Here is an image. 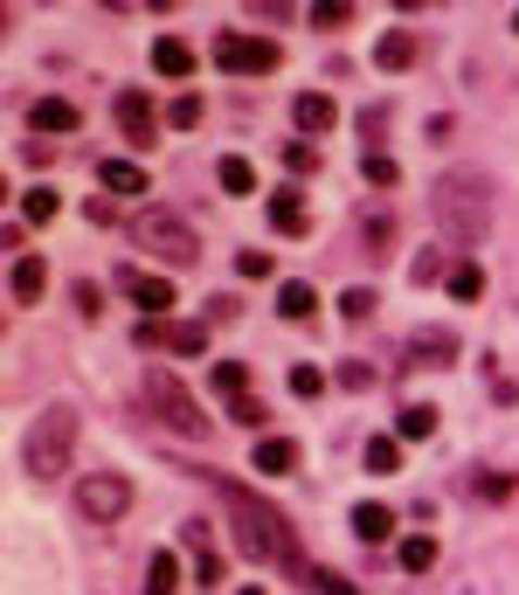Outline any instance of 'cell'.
I'll return each mask as SVG.
<instances>
[{
    "instance_id": "obj_1",
    "label": "cell",
    "mask_w": 519,
    "mask_h": 595,
    "mask_svg": "<svg viewBox=\"0 0 519 595\" xmlns=\"http://www.w3.org/2000/svg\"><path fill=\"white\" fill-rule=\"evenodd\" d=\"M208 485H215L221 498H229V519H236V547H243L250 561H284L291 574H305V582L319 574V568L305 561V547H299V533H291V519H284V512H270V506H264V498H256L250 485H229L221 471H208Z\"/></svg>"
},
{
    "instance_id": "obj_2",
    "label": "cell",
    "mask_w": 519,
    "mask_h": 595,
    "mask_svg": "<svg viewBox=\"0 0 519 595\" xmlns=\"http://www.w3.org/2000/svg\"><path fill=\"white\" fill-rule=\"evenodd\" d=\"M430 208H436V229L451 236L457 250H478V243L492 236V215H498V201H492V180L465 166V174H443V180H436Z\"/></svg>"
},
{
    "instance_id": "obj_3",
    "label": "cell",
    "mask_w": 519,
    "mask_h": 595,
    "mask_svg": "<svg viewBox=\"0 0 519 595\" xmlns=\"http://www.w3.org/2000/svg\"><path fill=\"white\" fill-rule=\"evenodd\" d=\"M69 451H77V408H69V402H49L42 416L28 422V436H22V471L49 485V478H63Z\"/></svg>"
},
{
    "instance_id": "obj_4",
    "label": "cell",
    "mask_w": 519,
    "mask_h": 595,
    "mask_svg": "<svg viewBox=\"0 0 519 595\" xmlns=\"http://www.w3.org/2000/svg\"><path fill=\"white\" fill-rule=\"evenodd\" d=\"M132 243H139L145 256H160L166 270L201 264V236H194V221H180L174 208H139V215H132Z\"/></svg>"
},
{
    "instance_id": "obj_5",
    "label": "cell",
    "mask_w": 519,
    "mask_h": 595,
    "mask_svg": "<svg viewBox=\"0 0 519 595\" xmlns=\"http://www.w3.org/2000/svg\"><path fill=\"white\" fill-rule=\"evenodd\" d=\"M77 512L90 519V527H118V519L132 512V478H118V471H84V478H77Z\"/></svg>"
},
{
    "instance_id": "obj_6",
    "label": "cell",
    "mask_w": 519,
    "mask_h": 595,
    "mask_svg": "<svg viewBox=\"0 0 519 595\" xmlns=\"http://www.w3.org/2000/svg\"><path fill=\"white\" fill-rule=\"evenodd\" d=\"M145 395H153V408H160V422H174L180 436H208V416H201V402L188 395V381L180 375H166V367H153V375H145Z\"/></svg>"
},
{
    "instance_id": "obj_7",
    "label": "cell",
    "mask_w": 519,
    "mask_h": 595,
    "mask_svg": "<svg viewBox=\"0 0 519 595\" xmlns=\"http://www.w3.org/2000/svg\"><path fill=\"white\" fill-rule=\"evenodd\" d=\"M215 63H221V69H236V77H270V69L284 63V49H277L270 35L221 28V35H215Z\"/></svg>"
},
{
    "instance_id": "obj_8",
    "label": "cell",
    "mask_w": 519,
    "mask_h": 595,
    "mask_svg": "<svg viewBox=\"0 0 519 595\" xmlns=\"http://www.w3.org/2000/svg\"><path fill=\"white\" fill-rule=\"evenodd\" d=\"M118 291L132 298L139 312H153V319H160V312H174V277H153V270H118Z\"/></svg>"
},
{
    "instance_id": "obj_9",
    "label": "cell",
    "mask_w": 519,
    "mask_h": 595,
    "mask_svg": "<svg viewBox=\"0 0 519 595\" xmlns=\"http://www.w3.org/2000/svg\"><path fill=\"white\" fill-rule=\"evenodd\" d=\"M118 125H125V139L132 145H160V118H153V98H145V90H118Z\"/></svg>"
},
{
    "instance_id": "obj_10",
    "label": "cell",
    "mask_w": 519,
    "mask_h": 595,
    "mask_svg": "<svg viewBox=\"0 0 519 595\" xmlns=\"http://www.w3.org/2000/svg\"><path fill=\"white\" fill-rule=\"evenodd\" d=\"M28 125H35L42 139H69V132L84 125V111L69 104V98H35V104H28Z\"/></svg>"
},
{
    "instance_id": "obj_11",
    "label": "cell",
    "mask_w": 519,
    "mask_h": 595,
    "mask_svg": "<svg viewBox=\"0 0 519 595\" xmlns=\"http://www.w3.org/2000/svg\"><path fill=\"white\" fill-rule=\"evenodd\" d=\"M402 360H409V367H451V360H457V332H451V326H422Z\"/></svg>"
},
{
    "instance_id": "obj_12",
    "label": "cell",
    "mask_w": 519,
    "mask_h": 595,
    "mask_svg": "<svg viewBox=\"0 0 519 595\" xmlns=\"http://www.w3.org/2000/svg\"><path fill=\"white\" fill-rule=\"evenodd\" d=\"M291 118H299V132H305V139H319V132H332V125H340V104H332L326 90H299Z\"/></svg>"
},
{
    "instance_id": "obj_13",
    "label": "cell",
    "mask_w": 519,
    "mask_h": 595,
    "mask_svg": "<svg viewBox=\"0 0 519 595\" xmlns=\"http://www.w3.org/2000/svg\"><path fill=\"white\" fill-rule=\"evenodd\" d=\"M153 69L166 84H188L194 77V49L180 42V35H153Z\"/></svg>"
},
{
    "instance_id": "obj_14",
    "label": "cell",
    "mask_w": 519,
    "mask_h": 595,
    "mask_svg": "<svg viewBox=\"0 0 519 595\" xmlns=\"http://www.w3.org/2000/svg\"><path fill=\"white\" fill-rule=\"evenodd\" d=\"M42 291H49V264L42 256H14V305H42Z\"/></svg>"
},
{
    "instance_id": "obj_15",
    "label": "cell",
    "mask_w": 519,
    "mask_h": 595,
    "mask_svg": "<svg viewBox=\"0 0 519 595\" xmlns=\"http://www.w3.org/2000/svg\"><path fill=\"white\" fill-rule=\"evenodd\" d=\"M354 533L367 547H388V541H395V512L375 506V498H360V506H354Z\"/></svg>"
},
{
    "instance_id": "obj_16",
    "label": "cell",
    "mask_w": 519,
    "mask_h": 595,
    "mask_svg": "<svg viewBox=\"0 0 519 595\" xmlns=\"http://www.w3.org/2000/svg\"><path fill=\"white\" fill-rule=\"evenodd\" d=\"M98 180H104V194H145V166L139 160H98Z\"/></svg>"
},
{
    "instance_id": "obj_17",
    "label": "cell",
    "mask_w": 519,
    "mask_h": 595,
    "mask_svg": "<svg viewBox=\"0 0 519 595\" xmlns=\"http://www.w3.org/2000/svg\"><path fill=\"white\" fill-rule=\"evenodd\" d=\"M360 236H367V256H375V264L395 256V215H388V208H367L360 215Z\"/></svg>"
},
{
    "instance_id": "obj_18",
    "label": "cell",
    "mask_w": 519,
    "mask_h": 595,
    "mask_svg": "<svg viewBox=\"0 0 519 595\" xmlns=\"http://www.w3.org/2000/svg\"><path fill=\"white\" fill-rule=\"evenodd\" d=\"M375 63L388 69V77H395V69H409V63H416V35H409V28H388L381 42H375Z\"/></svg>"
},
{
    "instance_id": "obj_19",
    "label": "cell",
    "mask_w": 519,
    "mask_h": 595,
    "mask_svg": "<svg viewBox=\"0 0 519 595\" xmlns=\"http://www.w3.org/2000/svg\"><path fill=\"white\" fill-rule=\"evenodd\" d=\"M360 464H367V478H395L402 471V436H367Z\"/></svg>"
},
{
    "instance_id": "obj_20",
    "label": "cell",
    "mask_w": 519,
    "mask_h": 595,
    "mask_svg": "<svg viewBox=\"0 0 519 595\" xmlns=\"http://www.w3.org/2000/svg\"><path fill=\"white\" fill-rule=\"evenodd\" d=\"M256 471H270V478L299 471V443H291V436H264V443H256Z\"/></svg>"
},
{
    "instance_id": "obj_21",
    "label": "cell",
    "mask_w": 519,
    "mask_h": 595,
    "mask_svg": "<svg viewBox=\"0 0 519 595\" xmlns=\"http://www.w3.org/2000/svg\"><path fill=\"white\" fill-rule=\"evenodd\" d=\"M443 284H451V298H457V305H478V298H485V270H478L471 256H457V264H451V277H443Z\"/></svg>"
},
{
    "instance_id": "obj_22",
    "label": "cell",
    "mask_w": 519,
    "mask_h": 595,
    "mask_svg": "<svg viewBox=\"0 0 519 595\" xmlns=\"http://www.w3.org/2000/svg\"><path fill=\"white\" fill-rule=\"evenodd\" d=\"M166 353H188V360L208 353V319H174L166 326Z\"/></svg>"
},
{
    "instance_id": "obj_23",
    "label": "cell",
    "mask_w": 519,
    "mask_h": 595,
    "mask_svg": "<svg viewBox=\"0 0 519 595\" xmlns=\"http://www.w3.org/2000/svg\"><path fill=\"white\" fill-rule=\"evenodd\" d=\"M395 436H402V443H422V436H436V408H430V402H409V408L395 416Z\"/></svg>"
},
{
    "instance_id": "obj_24",
    "label": "cell",
    "mask_w": 519,
    "mask_h": 595,
    "mask_svg": "<svg viewBox=\"0 0 519 595\" xmlns=\"http://www.w3.org/2000/svg\"><path fill=\"white\" fill-rule=\"evenodd\" d=\"M180 582H188V574H180V561H174V554H153V561H145V595H174Z\"/></svg>"
},
{
    "instance_id": "obj_25",
    "label": "cell",
    "mask_w": 519,
    "mask_h": 595,
    "mask_svg": "<svg viewBox=\"0 0 519 595\" xmlns=\"http://www.w3.org/2000/svg\"><path fill=\"white\" fill-rule=\"evenodd\" d=\"M277 312H284V319H312V312H319V291H312L305 277H291V284L277 291Z\"/></svg>"
},
{
    "instance_id": "obj_26",
    "label": "cell",
    "mask_w": 519,
    "mask_h": 595,
    "mask_svg": "<svg viewBox=\"0 0 519 595\" xmlns=\"http://www.w3.org/2000/svg\"><path fill=\"white\" fill-rule=\"evenodd\" d=\"M208 381H215V395H221V402L250 395V367H243V360H215V367H208Z\"/></svg>"
},
{
    "instance_id": "obj_27",
    "label": "cell",
    "mask_w": 519,
    "mask_h": 595,
    "mask_svg": "<svg viewBox=\"0 0 519 595\" xmlns=\"http://www.w3.org/2000/svg\"><path fill=\"white\" fill-rule=\"evenodd\" d=\"M270 229H284V236H305V201L299 194H270Z\"/></svg>"
},
{
    "instance_id": "obj_28",
    "label": "cell",
    "mask_w": 519,
    "mask_h": 595,
    "mask_svg": "<svg viewBox=\"0 0 519 595\" xmlns=\"http://www.w3.org/2000/svg\"><path fill=\"white\" fill-rule=\"evenodd\" d=\"M215 180H221V194H250V188H256V166H250L243 153H229V160L215 166Z\"/></svg>"
},
{
    "instance_id": "obj_29",
    "label": "cell",
    "mask_w": 519,
    "mask_h": 595,
    "mask_svg": "<svg viewBox=\"0 0 519 595\" xmlns=\"http://www.w3.org/2000/svg\"><path fill=\"white\" fill-rule=\"evenodd\" d=\"M402 568H409V574L436 568V541H430V533H409V541H402Z\"/></svg>"
},
{
    "instance_id": "obj_30",
    "label": "cell",
    "mask_w": 519,
    "mask_h": 595,
    "mask_svg": "<svg viewBox=\"0 0 519 595\" xmlns=\"http://www.w3.org/2000/svg\"><path fill=\"white\" fill-rule=\"evenodd\" d=\"M55 208H63V201H55V188H28L22 221H28V229H42V221H55Z\"/></svg>"
},
{
    "instance_id": "obj_31",
    "label": "cell",
    "mask_w": 519,
    "mask_h": 595,
    "mask_svg": "<svg viewBox=\"0 0 519 595\" xmlns=\"http://www.w3.org/2000/svg\"><path fill=\"white\" fill-rule=\"evenodd\" d=\"M471 492L498 506V498H512V471H471Z\"/></svg>"
},
{
    "instance_id": "obj_32",
    "label": "cell",
    "mask_w": 519,
    "mask_h": 595,
    "mask_svg": "<svg viewBox=\"0 0 519 595\" xmlns=\"http://www.w3.org/2000/svg\"><path fill=\"white\" fill-rule=\"evenodd\" d=\"M360 174H367V188H395V180H402V166H395V160H388L381 145H375V153H367V166H360Z\"/></svg>"
},
{
    "instance_id": "obj_33",
    "label": "cell",
    "mask_w": 519,
    "mask_h": 595,
    "mask_svg": "<svg viewBox=\"0 0 519 595\" xmlns=\"http://www.w3.org/2000/svg\"><path fill=\"white\" fill-rule=\"evenodd\" d=\"M166 125H174V132H188V125H201V98H194V90H180V98L166 104Z\"/></svg>"
},
{
    "instance_id": "obj_34",
    "label": "cell",
    "mask_w": 519,
    "mask_h": 595,
    "mask_svg": "<svg viewBox=\"0 0 519 595\" xmlns=\"http://www.w3.org/2000/svg\"><path fill=\"white\" fill-rule=\"evenodd\" d=\"M229 422H243V430H264V422H270V408L256 402V395H236V402H229Z\"/></svg>"
},
{
    "instance_id": "obj_35",
    "label": "cell",
    "mask_w": 519,
    "mask_h": 595,
    "mask_svg": "<svg viewBox=\"0 0 519 595\" xmlns=\"http://www.w3.org/2000/svg\"><path fill=\"white\" fill-rule=\"evenodd\" d=\"M194 588H221V554H215V547L194 554Z\"/></svg>"
},
{
    "instance_id": "obj_36",
    "label": "cell",
    "mask_w": 519,
    "mask_h": 595,
    "mask_svg": "<svg viewBox=\"0 0 519 595\" xmlns=\"http://www.w3.org/2000/svg\"><path fill=\"white\" fill-rule=\"evenodd\" d=\"M375 305H381V298L367 291V284H354V291H340V312H346V319H367V312H375Z\"/></svg>"
},
{
    "instance_id": "obj_37",
    "label": "cell",
    "mask_w": 519,
    "mask_h": 595,
    "mask_svg": "<svg viewBox=\"0 0 519 595\" xmlns=\"http://www.w3.org/2000/svg\"><path fill=\"white\" fill-rule=\"evenodd\" d=\"M340 388H354V395H367V388H375V367H367V360H340Z\"/></svg>"
},
{
    "instance_id": "obj_38",
    "label": "cell",
    "mask_w": 519,
    "mask_h": 595,
    "mask_svg": "<svg viewBox=\"0 0 519 595\" xmlns=\"http://www.w3.org/2000/svg\"><path fill=\"white\" fill-rule=\"evenodd\" d=\"M312 22H319V28H346V22H354V8H346V0H319Z\"/></svg>"
},
{
    "instance_id": "obj_39",
    "label": "cell",
    "mask_w": 519,
    "mask_h": 595,
    "mask_svg": "<svg viewBox=\"0 0 519 595\" xmlns=\"http://www.w3.org/2000/svg\"><path fill=\"white\" fill-rule=\"evenodd\" d=\"M319 388H326V375H319V367H291V395H299V402H312Z\"/></svg>"
},
{
    "instance_id": "obj_40",
    "label": "cell",
    "mask_w": 519,
    "mask_h": 595,
    "mask_svg": "<svg viewBox=\"0 0 519 595\" xmlns=\"http://www.w3.org/2000/svg\"><path fill=\"white\" fill-rule=\"evenodd\" d=\"M360 132H367V139L388 132V104H367V111H360Z\"/></svg>"
},
{
    "instance_id": "obj_41",
    "label": "cell",
    "mask_w": 519,
    "mask_h": 595,
    "mask_svg": "<svg viewBox=\"0 0 519 595\" xmlns=\"http://www.w3.org/2000/svg\"><path fill=\"white\" fill-rule=\"evenodd\" d=\"M409 270H416V284H430V277H451V270H443V256H430V250H422Z\"/></svg>"
},
{
    "instance_id": "obj_42",
    "label": "cell",
    "mask_w": 519,
    "mask_h": 595,
    "mask_svg": "<svg viewBox=\"0 0 519 595\" xmlns=\"http://www.w3.org/2000/svg\"><path fill=\"white\" fill-rule=\"evenodd\" d=\"M236 270H243V277H270V256L264 250H243V256H236Z\"/></svg>"
},
{
    "instance_id": "obj_43",
    "label": "cell",
    "mask_w": 519,
    "mask_h": 595,
    "mask_svg": "<svg viewBox=\"0 0 519 595\" xmlns=\"http://www.w3.org/2000/svg\"><path fill=\"white\" fill-rule=\"evenodd\" d=\"M77 312H84V319H98V312H104V291H98V284H77Z\"/></svg>"
},
{
    "instance_id": "obj_44",
    "label": "cell",
    "mask_w": 519,
    "mask_h": 595,
    "mask_svg": "<svg viewBox=\"0 0 519 595\" xmlns=\"http://www.w3.org/2000/svg\"><path fill=\"white\" fill-rule=\"evenodd\" d=\"M284 166H291V174H312V166H319V153H312V145H291Z\"/></svg>"
},
{
    "instance_id": "obj_45",
    "label": "cell",
    "mask_w": 519,
    "mask_h": 595,
    "mask_svg": "<svg viewBox=\"0 0 519 595\" xmlns=\"http://www.w3.org/2000/svg\"><path fill=\"white\" fill-rule=\"evenodd\" d=\"M312 588H326V595H360L354 582H340V574H326V568H319V574H312Z\"/></svg>"
},
{
    "instance_id": "obj_46",
    "label": "cell",
    "mask_w": 519,
    "mask_h": 595,
    "mask_svg": "<svg viewBox=\"0 0 519 595\" xmlns=\"http://www.w3.org/2000/svg\"><path fill=\"white\" fill-rule=\"evenodd\" d=\"M236 595H264V588H236Z\"/></svg>"
},
{
    "instance_id": "obj_47",
    "label": "cell",
    "mask_w": 519,
    "mask_h": 595,
    "mask_svg": "<svg viewBox=\"0 0 519 595\" xmlns=\"http://www.w3.org/2000/svg\"><path fill=\"white\" fill-rule=\"evenodd\" d=\"M512 28H519V8H512Z\"/></svg>"
}]
</instances>
